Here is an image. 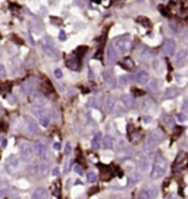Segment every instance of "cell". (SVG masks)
<instances>
[{
    "mask_svg": "<svg viewBox=\"0 0 188 199\" xmlns=\"http://www.w3.org/2000/svg\"><path fill=\"white\" fill-rule=\"evenodd\" d=\"M166 170H168V162H166L165 156H163L162 153H159V155L156 156L154 162H153L150 175H151V178H154V180H156V178H160V177L165 175Z\"/></svg>",
    "mask_w": 188,
    "mask_h": 199,
    "instance_id": "obj_1",
    "label": "cell"
},
{
    "mask_svg": "<svg viewBox=\"0 0 188 199\" xmlns=\"http://www.w3.org/2000/svg\"><path fill=\"white\" fill-rule=\"evenodd\" d=\"M115 46H116L118 52L127 53L131 49V37H129V34H124V36L115 39Z\"/></svg>",
    "mask_w": 188,
    "mask_h": 199,
    "instance_id": "obj_2",
    "label": "cell"
},
{
    "mask_svg": "<svg viewBox=\"0 0 188 199\" xmlns=\"http://www.w3.org/2000/svg\"><path fill=\"white\" fill-rule=\"evenodd\" d=\"M34 153H35V149L33 145L30 143H21V156L24 159V162H31L33 158H34Z\"/></svg>",
    "mask_w": 188,
    "mask_h": 199,
    "instance_id": "obj_3",
    "label": "cell"
},
{
    "mask_svg": "<svg viewBox=\"0 0 188 199\" xmlns=\"http://www.w3.org/2000/svg\"><path fill=\"white\" fill-rule=\"evenodd\" d=\"M175 50H176V43L173 39H165L163 44H162V52L166 55V56H173L175 55Z\"/></svg>",
    "mask_w": 188,
    "mask_h": 199,
    "instance_id": "obj_4",
    "label": "cell"
},
{
    "mask_svg": "<svg viewBox=\"0 0 188 199\" xmlns=\"http://www.w3.org/2000/svg\"><path fill=\"white\" fill-rule=\"evenodd\" d=\"M43 49H44V52L47 53V56H50L52 59H57V58H59V52H57V49L53 46V43H52V40H50V39H47V40H46V43H44Z\"/></svg>",
    "mask_w": 188,
    "mask_h": 199,
    "instance_id": "obj_5",
    "label": "cell"
},
{
    "mask_svg": "<svg viewBox=\"0 0 188 199\" xmlns=\"http://www.w3.org/2000/svg\"><path fill=\"white\" fill-rule=\"evenodd\" d=\"M21 168V161H19V158L18 156H15V155H12L9 159H8V164H6V170L9 171V173H16L18 170Z\"/></svg>",
    "mask_w": 188,
    "mask_h": 199,
    "instance_id": "obj_6",
    "label": "cell"
},
{
    "mask_svg": "<svg viewBox=\"0 0 188 199\" xmlns=\"http://www.w3.org/2000/svg\"><path fill=\"white\" fill-rule=\"evenodd\" d=\"M34 149L37 152V155L41 158V159H46L47 158V146L43 140H35V145H34Z\"/></svg>",
    "mask_w": 188,
    "mask_h": 199,
    "instance_id": "obj_7",
    "label": "cell"
},
{
    "mask_svg": "<svg viewBox=\"0 0 188 199\" xmlns=\"http://www.w3.org/2000/svg\"><path fill=\"white\" fill-rule=\"evenodd\" d=\"M116 61H118L116 49H115L113 46H109L107 50H106V63H107V65H113Z\"/></svg>",
    "mask_w": 188,
    "mask_h": 199,
    "instance_id": "obj_8",
    "label": "cell"
},
{
    "mask_svg": "<svg viewBox=\"0 0 188 199\" xmlns=\"http://www.w3.org/2000/svg\"><path fill=\"white\" fill-rule=\"evenodd\" d=\"M134 80H135L138 84H147V83L150 81V75H148V72H147V71L140 69V71H137V72H135Z\"/></svg>",
    "mask_w": 188,
    "mask_h": 199,
    "instance_id": "obj_9",
    "label": "cell"
},
{
    "mask_svg": "<svg viewBox=\"0 0 188 199\" xmlns=\"http://www.w3.org/2000/svg\"><path fill=\"white\" fill-rule=\"evenodd\" d=\"M68 66L71 68V69H74V71H78L79 69V65H81V58L79 56H76L75 53H72L71 56H69V59H68Z\"/></svg>",
    "mask_w": 188,
    "mask_h": 199,
    "instance_id": "obj_10",
    "label": "cell"
},
{
    "mask_svg": "<svg viewBox=\"0 0 188 199\" xmlns=\"http://www.w3.org/2000/svg\"><path fill=\"white\" fill-rule=\"evenodd\" d=\"M187 162H188V158H187V155H185V153H179V155H178V158L175 159V165H173V170H175V171H179V170H182V168L187 165Z\"/></svg>",
    "mask_w": 188,
    "mask_h": 199,
    "instance_id": "obj_11",
    "label": "cell"
},
{
    "mask_svg": "<svg viewBox=\"0 0 188 199\" xmlns=\"http://www.w3.org/2000/svg\"><path fill=\"white\" fill-rule=\"evenodd\" d=\"M24 121H25V124H27V127H28V131H30V133H33V134L38 133V127H37V124H35V120H34V118H31L30 115H25V117H24Z\"/></svg>",
    "mask_w": 188,
    "mask_h": 199,
    "instance_id": "obj_12",
    "label": "cell"
},
{
    "mask_svg": "<svg viewBox=\"0 0 188 199\" xmlns=\"http://www.w3.org/2000/svg\"><path fill=\"white\" fill-rule=\"evenodd\" d=\"M179 88L178 87H169V88H166L165 90V93H163V99H165V101H168V99H173V97H176L178 94H179Z\"/></svg>",
    "mask_w": 188,
    "mask_h": 199,
    "instance_id": "obj_13",
    "label": "cell"
},
{
    "mask_svg": "<svg viewBox=\"0 0 188 199\" xmlns=\"http://www.w3.org/2000/svg\"><path fill=\"white\" fill-rule=\"evenodd\" d=\"M103 78H105V81H106L110 87H116V78H115V75H113L112 71H105V72H103Z\"/></svg>",
    "mask_w": 188,
    "mask_h": 199,
    "instance_id": "obj_14",
    "label": "cell"
},
{
    "mask_svg": "<svg viewBox=\"0 0 188 199\" xmlns=\"http://www.w3.org/2000/svg\"><path fill=\"white\" fill-rule=\"evenodd\" d=\"M102 143H103V134L102 133H96V134H94V137H93V142H91L93 149H99Z\"/></svg>",
    "mask_w": 188,
    "mask_h": 199,
    "instance_id": "obj_15",
    "label": "cell"
},
{
    "mask_svg": "<svg viewBox=\"0 0 188 199\" xmlns=\"http://www.w3.org/2000/svg\"><path fill=\"white\" fill-rule=\"evenodd\" d=\"M121 101H122V103H124L127 108H132V106L135 105V101H134V97H132L131 94H122Z\"/></svg>",
    "mask_w": 188,
    "mask_h": 199,
    "instance_id": "obj_16",
    "label": "cell"
},
{
    "mask_svg": "<svg viewBox=\"0 0 188 199\" xmlns=\"http://www.w3.org/2000/svg\"><path fill=\"white\" fill-rule=\"evenodd\" d=\"M8 192H9V183H8V180L0 178V198L6 196Z\"/></svg>",
    "mask_w": 188,
    "mask_h": 199,
    "instance_id": "obj_17",
    "label": "cell"
},
{
    "mask_svg": "<svg viewBox=\"0 0 188 199\" xmlns=\"http://www.w3.org/2000/svg\"><path fill=\"white\" fill-rule=\"evenodd\" d=\"M185 62H187V50H181V52L176 55V66L181 68Z\"/></svg>",
    "mask_w": 188,
    "mask_h": 199,
    "instance_id": "obj_18",
    "label": "cell"
},
{
    "mask_svg": "<svg viewBox=\"0 0 188 199\" xmlns=\"http://www.w3.org/2000/svg\"><path fill=\"white\" fill-rule=\"evenodd\" d=\"M33 199H47V190L40 187L33 193Z\"/></svg>",
    "mask_w": 188,
    "mask_h": 199,
    "instance_id": "obj_19",
    "label": "cell"
},
{
    "mask_svg": "<svg viewBox=\"0 0 188 199\" xmlns=\"http://www.w3.org/2000/svg\"><path fill=\"white\" fill-rule=\"evenodd\" d=\"M153 69H154L156 72H162V71L165 69V62H163L160 58L154 59V61H153Z\"/></svg>",
    "mask_w": 188,
    "mask_h": 199,
    "instance_id": "obj_20",
    "label": "cell"
},
{
    "mask_svg": "<svg viewBox=\"0 0 188 199\" xmlns=\"http://www.w3.org/2000/svg\"><path fill=\"white\" fill-rule=\"evenodd\" d=\"M33 87H34V81L33 80H27L22 84V91L24 93H31L33 91Z\"/></svg>",
    "mask_w": 188,
    "mask_h": 199,
    "instance_id": "obj_21",
    "label": "cell"
},
{
    "mask_svg": "<svg viewBox=\"0 0 188 199\" xmlns=\"http://www.w3.org/2000/svg\"><path fill=\"white\" fill-rule=\"evenodd\" d=\"M147 88H148V91L156 93V91L159 90V81H157V80H150V81L147 83Z\"/></svg>",
    "mask_w": 188,
    "mask_h": 199,
    "instance_id": "obj_22",
    "label": "cell"
},
{
    "mask_svg": "<svg viewBox=\"0 0 188 199\" xmlns=\"http://www.w3.org/2000/svg\"><path fill=\"white\" fill-rule=\"evenodd\" d=\"M162 121H163L165 126H168L169 128H172V127L175 126V118H173L172 115H163V117H162Z\"/></svg>",
    "mask_w": 188,
    "mask_h": 199,
    "instance_id": "obj_23",
    "label": "cell"
},
{
    "mask_svg": "<svg viewBox=\"0 0 188 199\" xmlns=\"http://www.w3.org/2000/svg\"><path fill=\"white\" fill-rule=\"evenodd\" d=\"M31 30H33V31H35V34L41 33V31H43V25H41V22H40V21H33V22H31Z\"/></svg>",
    "mask_w": 188,
    "mask_h": 199,
    "instance_id": "obj_24",
    "label": "cell"
},
{
    "mask_svg": "<svg viewBox=\"0 0 188 199\" xmlns=\"http://www.w3.org/2000/svg\"><path fill=\"white\" fill-rule=\"evenodd\" d=\"M128 133H129V137H131L132 142H138L141 139V134L138 131H134V127H129V131Z\"/></svg>",
    "mask_w": 188,
    "mask_h": 199,
    "instance_id": "obj_25",
    "label": "cell"
},
{
    "mask_svg": "<svg viewBox=\"0 0 188 199\" xmlns=\"http://www.w3.org/2000/svg\"><path fill=\"white\" fill-rule=\"evenodd\" d=\"M122 66H124L125 69H132V68H134V61H132L131 58H124Z\"/></svg>",
    "mask_w": 188,
    "mask_h": 199,
    "instance_id": "obj_26",
    "label": "cell"
},
{
    "mask_svg": "<svg viewBox=\"0 0 188 199\" xmlns=\"http://www.w3.org/2000/svg\"><path fill=\"white\" fill-rule=\"evenodd\" d=\"M137 22H138V24H141L143 27H147V28H150V27H151L150 19H148V18H144V16H138V18H137Z\"/></svg>",
    "mask_w": 188,
    "mask_h": 199,
    "instance_id": "obj_27",
    "label": "cell"
},
{
    "mask_svg": "<svg viewBox=\"0 0 188 199\" xmlns=\"http://www.w3.org/2000/svg\"><path fill=\"white\" fill-rule=\"evenodd\" d=\"M103 146H105L106 149H110V148H113V139H112L110 136H106V137H103Z\"/></svg>",
    "mask_w": 188,
    "mask_h": 199,
    "instance_id": "obj_28",
    "label": "cell"
},
{
    "mask_svg": "<svg viewBox=\"0 0 188 199\" xmlns=\"http://www.w3.org/2000/svg\"><path fill=\"white\" fill-rule=\"evenodd\" d=\"M113 106H115L113 97H112V96H107V97H106V109H107V111H112Z\"/></svg>",
    "mask_w": 188,
    "mask_h": 199,
    "instance_id": "obj_29",
    "label": "cell"
},
{
    "mask_svg": "<svg viewBox=\"0 0 188 199\" xmlns=\"http://www.w3.org/2000/svg\"><path fill=\"white\" fill-rule=\"evenodd\" d=\"M140 178H141V175H140L138 173H132V174L129 175V178H128V183H129V184H135Z\"/></svg>",
    "mask_w": 188,
    "mask_h": 199,
    "instance_id": "obj_30",
    "label": "cell"
},
{
    "mask_svg": "<svg viewBox=\"0 0 188 199\" xmlns=\"http://www.w3.org/2000/svg\"><path fill=\"white\" fill-rule=\"evenodd\" d=\"M137 199H151V196L148 195V192H147V190H141V192L138 193Z\"/></svg>",
    "mask_w": 188,
    "mask_h": 199,
    "instance_id": "obj_31",
    "label": "cell"
},
{
    "mask_svg": "<svg viewBox=\"0 0 188 199\" xmlns=\"http://www.w3.org/2000/svg\"><path fill=\"white\" fill-rule=\"evenodd\" d=\"M38 173H40L41 175L47 173V164H46V162H41V164H38Z\"/></svg>",
    "mask_w": 188,
    "mask_h": 199,
    "instance_id": "obj_32",
    "label": "cell"
},
{
    "mask_svg": "<svg viewBox=\"0 0 188 199\" xmlns=\"http://www.w3.org/2000/svg\"><path fill=\"white\" fill-rule=\"evenodd\" d=\"M87 175H88V177H87V180H88L90 183H94V181L97 180V174H96V173H93V171H90Z\"/></svg>",
    "mask_w": 188,
    "mask_h": 199,
    "instance_id": "obj_33",
    "label": "cell"
},
{
    "mask_svg": "<svg viewBox=\"0 0 188 199\" xmlns=\"http://www.w3.org/2000/svg\"><path fill=\"white\" fill-rule=\"evenodd\" d=\"M128 81H129V77H127V75L119 77V84H121V86H127V84H128Z\"/></svg>",
    "mask_w": 188,
    "mask_h": 199,
    "instance_id": "obj_34",
    "label": "cell"
},
{
    "mask_svg": "<svg viewBox=\"0 0 188 199\" xmlns=\"http://www.w3.org/2000/svg\"><path fill=\"white\" fill-rule=\"evenodd\" d=\"M169 27H172V30H173V31H175V33H179V31H181V30H182V28H181V27H179V25H176V24H175V22H169Z\"/></svg>",
    "mask_w": 188,
    "mask_h": 199,
    "instance_id": "obj_35",
    "label": "cell"
},
{
    "mask_svg": "<svg viewBox=\"0 0 188 199\" xmlns=\"http://www.w3.org/2000/svg\"><path fill=\"white\" fill-rule=\"evenodd\" d=\"M176 120H178V121H181V123H184V121L187 120V115H185V112H179V114L176 115Z\"/></svg>",
    "mask_w": 188,
    "mask_h": 199,
    "instance_id": "obj_36",
    "label": "cell"
},
{
    "mask_svg": "<svg viewBox=\"0 0 188 199\" xmlns=\"http://www.w3.org/2000/svg\"><path fill=\"white\" fill-rule=\"evenodd\" d=\"M124 112H125V109H124L122 106H116V108H115V114H116V115H122Z\"/></svg>",
    "mask_w": 188,
    "mask_h": 199,
    "instance_id": "obj_37",
    "label": "cell"
},
{
    "mask_svg": "<svg viewBox=\"0 0 188 199\" xmlns=\"http://www.w3.org/2000/svg\"><path fill=\"white\" fill-rule=\"evenodd\" d=\"M50 21H52L53 24H56V25H60V24H62V19H60V18H54V16H52V18H50Z\"/></svg>",
    "mask_w": 188,
    "mask_h": 199,
    "instance_id": "obj_38",
    "label": "cell"
},
{
    "mask_svg": "<svg viewBox=\"0 0 188 199\" xmlns=\"http://www.w3.org/2000/svg\"><path fill=\"white\" fill-rule=\"evenodd\" d=\"M0 77H2V78L6 77V69H5V66L2 63H0Z\"/></svg>",
    "mask_w": 188,
    "mask_h": 199,
    "instance_id": "obj_39",
    "label": "cell"
},
{
    "mask_svg": "<svg viewBox=\"0 0 188 199\" xmlns=\"http://www.w3.org/2000/svg\"><path fill=\"white\" fill-rule=\"evenodd\" d=\"M182 112H185V114H188V99L182 103Z\"/></svg>",
    "mask_w": 188,
    "mask_h": 199,
    "instance_id": "obj_40",
    "label": "cell"
},
{
    "mask_svg": "<svg viewBox=\"0 0 188 199\" xmlns=\"http://www.w3.org/2000/svg\"><path fill=\"white\" fill-rule=\"evenodd\" d=\"M71 149H72L71 148V143H66L65 145V155H69L71 153Z\"/></svg>",
    "mask_w": 188,
    "mask_h": 199,
    "instance_id": "obj_41",
    "label": "cell"
},
{
    "mask_svg": "<svg viewBox=\"0 0 188 199\" xmlns=\"http://www.w3.org/2000/svg\"><path fill=\"white\" fill-rule=\"evenodd\" d=\"M182 41H184V44H185V46L188 47V31H187V33H185V34L182 36Z\"/></svg>",
    "mask_w": 188,
    "mask_h": 199,
    "instance_id": "obj_42",
    "label": "cell"
},
{
    "mask_svg": "<svg viewBox=\"0 0 188 199\" xmlns=\"http://www.w3.org/2000/svg\"><path fill=\"white\" fill-rule=\"evenodd\" d=\"M62 75H63V74H62V71H60L59 68L54 69V77H56V78H62Z\"/></svg>",
    "mask_w": 188,
    "mask_h": 199,
    "instance_id": "obj_43",
    "label": "cell"
},
{
    "mask_svg": "<svg viewBox=\"0 0 188 199\" xmlns=\"http://www.w3.org/2000/svg\"><path fill=\"white\" fill-rule=\"evenodd\" d=\"M59 34H60V36H59V39H60L62 41H65V40H66V33H65V31H60Z\"/></svg>",
    "mask_w": 188,
    "mask_h": 199,
    "instance_id": "obj_44",
    "label": "cell"
},
{
    "mask_svg": "<svg viewBox=\"0 0 188 199\" xmlns=\"http://www.w3.org/2000/svg\"><path fill=\"white\" fill-rule=\"evenodd\" d=\"M74 170H75L76 173H79V174H81V173H82V168H81V164H76V165L74 167Z\"/></svg>",
    "mask_w": 188,
    "mask_h": 199,
    "instance_id": "obj_45",
    "label": "cell"
},
{
    "mask_svg": "<svg viewBox=\"0 0 188 199\" xmlns=\"http://www.w3.org/2000/svg\"><path fill=\"white\" fill-rule=\"evenodd\" d=\"M102 53H103V50L100 49V50L96 53V56H94V58H96V59H102Z\"/></svg>",
    "mask_w": 188,
    "mask_h": 199,
    "instance_id": "obj_46",
    "label": "cell"
},
{
    "mask_svg": "<svg viewBox=\"0 0 188 199\" xmlns=\"http://www.w3.org/2000/svg\"><path fill=\"white\" fill-rule=\"evenodd\" d=\"M52 174H53V175H59V174H60L59 168H53V170H52Z\"/></svg>",
    "mask_w": 188,
    "mask_h": 199,
    "instance_id": "obj_47",
    "label": "cell"
},
{
    "mask_svg": "<svg viewBox=\"0 0 188 199\" xmlns=\"http://www.w3.org/2000/svg\"><path fill=\"white\" fill-rule=\"evenodd\" d=\"M6 127H8V126H6L5 123H2V124H0V130H2V131H6V130H8Z\"/></svg>",
    "mask_w": 188,
    "mask_h": 199,
    "instance_id": "obj_48",
    "label": "cell"
},
{
    "mask_svg": "<svg viewBox=\"0 0 188 199\" xmlns=\"http://www.w3.org/2000/svg\"><path fill=\"white\" fill-rule=\"evenodd\" d=\"M134 93H135L137 96H143V94H144V93H143L141 90H134Z\"/></svg>",
    "mask_w": 188,
    "mask_h": 199,
    "instance_id": "obj_49",
    "label": "cell"
},
{
    "mask_svg": "<svg viewBox=\"0 0 188 199\" xmlns=\"http://www.w3.org/2000/svg\"><path fill=\"white\" fill-rule=\"evenodd\" d=\"M143 120H144V123H150V121H151V118H150L148 115H146V117H144Z\"/></svg>",
    "mask_w": 188,
    "mask_h": 199,
    "instance_id": "obj_50",
    "label": "cell"
},
{
    "mask_svg": "<svg viewBox=\"0 0 188 199\" xmlns=\"http://www.w3.org/2000/svg\"><path fill=\"white\" fill-rule=\"evenodd\" d=\"M3 112V109H2V106H0V114H2Z\"/></svg>",
    "mask_w": 188,
    "mask_h": 199,
    "instance_id": "obj_51",
    "label": "cell"
},
{
    "mask_svg": "<svg viewBox=\"0 0 188 199\" xmlns=\"http://www.w3.org/2000/svg\"><path fill=\"white\" fill-rule=\"evenodd\" d=\"M15 199H24V198H15Z\"/></svg>",
    "mask_w": 188,
    "mask_h": 199,
    "instance_id": "obj_52",
    "label": "cell"
},
{
    "mask_svg": "<svg viewBox=\"0 0 188 199\" xmlns=\"http://www.w3.org/2000/svg\"><path fill=\"white\" fill-rule=\"evenodd\" d=\"M116 199H124V198H116Z\"/></svg>",
    "mask_w": 188,
    "mask_h": 199,
    "instance_id": "obj_53",
    "label": "cell"
}]
</instances>
